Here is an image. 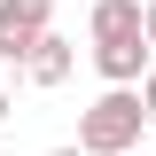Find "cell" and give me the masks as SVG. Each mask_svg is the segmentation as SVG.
Instances as JSON below:
<instances>
[{
	"label": "cell",
	"instance_id": "6da1fadb",
	"mask_svg": "<svg viewBox=\"0 0 156 156\" xmlns=\"http://www.w3.org/2000/svg\"><path fill=\"white\" fill-rule=\"evenodd\" d=\"M140 86H109L101 101H86V117H78V148H94V156H125L140 148Z\"/></svg>",
	"mask_w": 156,
	"mask_h": 156
},
{
	"label": "cell",
	"instance_id": "3957f363",
	"mask_svg": "<svg viewBox=\"0 0 156 156\" xmlns=\"http://www.w3.org/2000/svg\"><path fill=\"white\" fill-rule=\"evenodd\" d=\"M148 62H156L148 31H125V39H94V70L109 78V86H140V78H148Z\"/></svg>",
	"mask_w": 156,
	"mask_h": 156
},
{
	"label": "cell",
	"instance_id": "5b68a950",
	"mask_svg": "<svg viewBox=\"0 0 156 156\" xmlns=\"http://www.w3.org/2000/svg\"><path fill=\"white\" fill-rule=\"evenodd\" d=\"M140 31V0H94V39H125Z\"/></svg>",
	"mask_w": 156,
	"mask_h": 156
},
{
	"label": "cell",
	"instance_id": "8992f818",
	"mask_svg": "<svg viewBox=\"0 0 156 156\" xmlns=\"http://www.w3.org/2000/svg\"><path fill=\"white\" fill-rule=\"evenodd\" d=\"M140 117L156 125V62H148V78H140Z\"/></svg>",
	"mask_w": 156,
	"mask_h": 156
},
{
	"label": "cell",
	"instance_id": "9c48e42d",
	"mask_svg": "<svg viewBox=\"0 0 156 156\" xmlns=\"http://www.w3.org/2000/svg\"><path fill=\"white\" fill-rule=\"evenodd\" d=\"M0 117H8V78H0Z\"/></svg>",
	"mask_w": 156,
	"mask_h": 156
},
{
	"label": "cell",
	"instance_id": "30bf717a",
	"mask_svg": "<svg viewBox=\"0 0 156 156\" xmlns=\"http://www.w3.org/2000/svg\"><path fill=\"white\" fill-rule=\"evenodd\" d=\"M125 156H140V148H125Z\"/></svg>",
	"mask_w": 156,
	"mask_h": 156
},
{
	"label": "cell",
	"instance_id": "7a4b0ae2",
	"mask_svg": "<svg viewBox=\"0 0 156 156\" xmlns=\"http://www.w3.org/2000/svg\"><path fill=\"white\" fill-rule=\"evenodd\" d=\"M55 31V0H0V62H23Z\"/></svg>",
	"mask_w": 156,
	"mask_h": 156
},
{
	"label": "cell",
	"instance_id": "277c9868",
	"mask_svg": "<svg viewBox=\"0 0 156 156\" xmlns=\"http://www.w3.org/2000/svg\"><path fill=\"white\" fill-rule=\"evenodd\" d=\"M70 70H78V47H70L62 31H47L31 55H23V78H31V86H62Z\"/></svg>",
	"mask_w": 156,
	"mask_h": 156
},
{
	"label": "cell",
	"instance_id": "52a82bcc",
	"mask_svg": "<svg viewBox=\"0 0 156 156\" xmlns=\"http://www.w3.org/2000/svg\"><path fill=\"white\" fill-rule=\"evenodd\" d=\"M140 31H148V47H156V0H148V8H140Z\"/></svg>",
	"mask_w": 156,
	"mask_h": 156
},
{
	"label": "cell",
	"instance_id": "ba28073f",
	"mask_svg": "<svg viewBox=\"0 0 156 156\" xmlns=\"http://www.w3.org/2000/svg\"><path fill=\"white\" fill-rule=\"evenodd\" d=\"M47 156H94V148H78V140H62V148H47Z\"/></svg>",
	"mask_w": 156,
	"mask_h": 156
}]
</instances>
